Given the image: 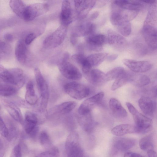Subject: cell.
Returning a JSON list of instances; mask_svg holds the SVG:
<instances>
[{
    "mask_svg": "<svg viewBox=\"0 0 157 157\" xmlns=\"http://www.w3.org/2000/svg\"><path fill=\"white\" fill-rule=\"evenodd\" d=\"M138 12L130 10L121 8L113 3L112 6V11L110 17L111 23L116 27L134 18Z\"/></svg>",
    "mask_w": 157,
    "mask_h": 157,
    "instance_id": "obj_1",
    "label": "cell"
},
{
    "mask_svg": "<svg viewBox=\"0 0 157 157\" xmlns=\"http://www.w3.org/2000/svg\"><path fill=\"white\" fill-rule=\"evenodd\" d=\"M127 108L133 116L137 133H145L151 129L152 121L151 118L139 113L132 104Z\"/></svg>",
    "mask_w": 157,
    "mask_h": 157,
    "instance_id": "obj_2",
    "label": "cell"
},
{
    "mask_svg": "<svg viewBox=\"0 0 157 157\" xmlns=\"http://www.w3.org/2000/svg\"><path fill=\"white\" fill-rule=\"evenodd\" d=\"M65 92L70 96L77 100H81L87 97L90 89L85 85L76 82L67 83L64 86Z\"/></svg>",
    "mask_w": 157,
    "mask_h": 157,
    "instance_id": "obj_3",
    "label": "cell"
},
{
    "mask_svg": "<svg viewBox=\"0 0 157 157\" xmlns=\"http://www.w3.org/2000/svg\"><path fill=\"white\" fill-rule=\"evenodd\" d=\"M34 74L39 95L41 99L40 108L42 110H44L47 107L49 98L48 85L40 70L38 68L35 69Z\"/></svg>",
    "mask_w": 157,
    "mask_h": 157,
    "instance_id": "obj_4",
    "label": "cell"
},
{
    "mask_svg": "<svg viewBox=\"0 0 157 157\" xmlns=\"http://www.w3.org/2000/svg\"><path fill=\"white\" fill-rule=\"evenodd\" d=\"M65 149L68 157H83V152L78 142V136L75 132L71 133L68 136Z\"/></svg>",
    "mask_w": 157,
    "mask_h": 157,
    "instance_id": "obj_5",
    "label": "cell"
},
{
    "mask_svg": "<svg viewBox=\"0 0 157 157\" xmlns=\"http://www.w3.org/2000/svg\"><path fill=\"white\" fill-rule=\"evenodd\" d=\"M67 33L66 26L62 25L44 40V45L46 48H52L60 45L64 41Z\"/></svg>",
    "mask_w": 157,
    "mask_h": 157,
    "instance_id": "obj_6",
    "label": "cell"
},
{
    "mask_svg": "<svg viewBox=\"0 0 157 157\" xmlns=\"http://www.w3.org/2000/svg\"><path fill=\"white\" fill-rule=\"evenodd\" d=\"M67 55L59 65V69L61 74L66 78L71 80H77L81 79L82 74L75 66L67 61Z\"/></svg>",
    "mask_w": 157,
    "mask_h": 157,
    "instance_id": "obj_7",
    "label": "cell"
},
{
    "mask_svg": "<svg viewBox=\"0 0 157 157\" xmlns=\"http://www.w3.org/2000/svg\"><path fill=\"white\" fill-rule=\"evenodd\" d=\"M49 9V6L46 3H37L29 5L25 8L23 19L26 21H31L46 13Z\"/></svg>",
    "mask_w": 157,
    "mask_h": 157,
    "instance_id": "obj_8",
    "label": "cell"
},
{
    "mask_svg": "<svg viewBox=\"0 0 157 157\" xmlns=\"http://www.w3.org/2000/svg\"><path fill=\"white\" fill-rule=\"evenodd\" d=\"M143 37L148 47L152 50H156L157 47V29L156 28L145 21L142 30Z\"/></svg>",
    "mask_w": 157,
    "mask_h": 157,
    "instance_id": "obj_9",
    "label": "cell"
},
{
    "mask_svg": "<svg viewBox=\"0 0 157 157\" xmlns=\"http://www.w3.org/2000/svg\"><path fill=\"white\" fill-rule=\"evenodd\" d=\"M104 95L103 92H100L84 100L78 109L79 114L84 116L90 113L92 109L101 101Z\"/></svg>",
    "mask_w": 157,
    "mask_h": 157,
    "instance_id": "obj_10",
    "label": "cell"
},
{
    "mask_svg": "<svg viewBox=\"0 0 157 157\" xmlns=\"http://www.w3.org/2000/svg\"><path fill=\"white\" fill-rule=\"evenodd\" d=\"M107 34L109 44L115 49L122 50L127 46V41L122 35L111 29L108 30Z\"/></svg>",
    "mask_w": 157,
    "mask_h": 157,
    "instance_id": "obj_11",
    "label": "cell"
},
{
    "mask_svg": "<svg viewBox=\"0 0 157 157\" xmlns=\"http://www.w3.org/2000/svg\"><path fill=\"white\" fill-rule=\"evenodd\" d=\"M123 63L132 71L136 73H143L150 70L152 67L151 63L147 61H136L125 59Z\"/></svg>",
    "mask_w": 157,
    "mask_h": 157,
    "instance_id": "obj_12",
    "label": "cell"
},
{
    "mask_svg": "<svg viewBox=\"0 0 157 157\" xmlns=\"http://www.w3.org/2000/svg\"><path fill=\"white\" fill-rule=\"evenodd\" d=\"M84 75L86 78L94 85L100 86L107 81L105 74L98 69H91Z\"/></svg>",
    "mask_w": 157,
    "mask_h": 157,
    "instance_id": "obj_13",
    "label": "cell"
},
{
    "mask_svg": "<svg viewBox=\"0 0 157 157\" xmlns=\"http://www.w3.org/2000/svg\"><path fill=\"white\" fill-rule=\"evenodd\" d=\"M75 6L76 12L80 17L86 16L96 3L94 0H75Z\"/></svg>",
    "mask_w": 157,
    "mask_h": 157,
    "instance_id": "obj_14",
    "label": "cell"
},
{
    "mask_svg": "<svg viewBox=\"0 0 157 157\" xmlns=\"http://www.w3.org/2000/svg\"><path fill=\"white\" fill-rule=\"evenodd\" d=\"M105 37L102 34H92L87 39V42L90 49L96 51H101L104 44Z\"/></svg>",
    "mask_w": 157,
    "mask_h": 157,
    "instance_id": "obj_15",
    "label": "cell"
},
{
    "mask_svg": "<svg viewBox=\"0 0 157 157\" xmlns=\"http://www.w3.org/2000/svg\"><path fill=\"white\" fill-rule=\"evenodd\" d=\"M109 105L112 113L116 117L124 118L127 116V111L117 99L111 98L109 101Z\"/></svg>",
    "mask_w": 157,
    "mask_h": 157,
    "instance_id": "obj_16",
    "label": "cell"
},
{
    "mask_svg": "<svg viewBox=\"0 0 157 157\" xmlns=\"http://www.w3.org/2000/svg\"><path fill=\"white\" fill-rule=\"evenodd\" d=\"M60 17L63 25L66 26L72 21L71 8L69 1L64 0L62 2Z\"/></svg>",
    "mask_w": 157,
    "mask_h": 157,
    "instance_id": "obj_17",
    "label": "cell"
},
{
    "mask_svg": "<svg viewBox=\"0 0 157 157\" xmlns=\"http://www.w3.org/2000/svg\"><path fill=\"white\" fill-rule=\"evenodd\" d=\"M138 104L141 111L146 115L150 117H153L154 103L151 98L142 97L139 99Z\"/></svg>",
    "mask_w": 157,
    "mask_h": 157,
    "instance_id": "obj_18",
    "label": "cell"
},
{
    "mask_svg": "<svg viewBox=\"0 0 157 157\" xmlns=\"http://www.w3.org/2000/svg\"><path fill=\"white\" fill-rule=\"evenodd\" d=\"M114 135L120 136L129 133H137L135 125L129 124H122L116 126L111 131Z\"/></svg>",
    "mask_w": 157,
    "mask_h": 157,
    "instance_id": "obj_19",
    "label": "cell"
},
{
    "mask_svg": "<svg viewBox=\"0 0 157 157\" xmlns=\"http://www.w3.org/2000/svg\"><path fill=\"white\" fill-rule=\"evenodd\" d=\"M142 2L141 1H138L115 0L113 3L122 8L138 12L143 6Z\"/></svg>",
    "mask_w": 157,
    "mask_h": 157,
    "instance_id": "obj_20",
    "label": "cell"
},
{
    "mask_svg": "<svg viewBox=\"0 0 157 157\" xmlns=\"http://www.w3.org/2000/svg\"><path fill=\"white\" fill-rule=\"evenodd\" d=\"M135 143V140L132 138H120L116 140L114 143V146L118 151H125L132 147Z\"/></svg>",
    "mask_w": 157,
    "mask_h": 157,
    "instance_id": "obj_21",
    "label": "cell"
},
{
    "mask_svg": "<svg viewBox=\"0 0 157 157\" xmlns=\"http://www.w3.org/2000/svg\"><path fill=\"white\" fill-rule=\"evenodd\" d=\"M15 55L17 60L21 63H24L27 57V49L25 44L22 40L17 43L15 49Z\"/></svg>",
    "mask_w": 157,
    "mask_h": 157,
    "instance_id": "obj_22",
    "label": "cell"
},
{
    "mask_svg": "<svg viewBox=\"0 0 157 157\" xmlns=\"http://www.w3.org/2000/svg\"><path fill=\"white\" fill-rule=\"evenodd\" d=\"M131 75V73L125 70L115 79L112 86L111 90H115L129 82Z\"/></svg>",
    "mask_w": 157,
    "mask_h": 157,
    "instance_id": "obj_23",
    "label": "cell"
},
{
    "mask_svg": "<svg viewBox=\"0 0 157 157\" xmlns=\"http://www.w3.org/2000/svg\"><path fill=\"white\" fill-rule=\"evenodd\" d=\"M129 82L136 86L142 87L149 84L150 80L145 75L131 73Z\"/></svg>",
    "mask_w": 157,
    "mask_h": 157,
    "instance_id": "obj_24",
    "label": "cell"
},
{
    "mask_svg": "<svg viewBox=\"0 0 157 157\" xmlns=\"http://www.w3.org/2000/svg\"><path fill=\"white\" fill-rule=\"evenodd\" d=\"M26 88L25 98L26 102L30 105L35 104L38 100V98L35 94L33 82L31 81L28 82Z\"/></svg>",
    "mask_w": 157,
    "mask_h": 157,
    "instance_id": "obj_25",
    "label": "cell"
},
{
    "mask_svg": "<svg viewBox=\"0 0 157 157\" xmlns=\"http://www.w3.org/2000/svg\"><path fill=\"white\" fill-rule=\"evenodd\" d=\"M76 105V103L74 101L64 102L56 106L53 109V112L59 114H66L72 111Z\"/></svg>",
    "mask_w": 157,
    "mask_h": 157,
    "instance_id": "obj_26",
    "label": "cell"
},
{
    "mask_svg": "<svg viewBox=\"0 0 157 157\" xmlns=\"http://www.w3.org/2000/svg\"><path fill=\"white\" fill-rule=\"evenodd\" d=\"M5 108L10 116L16 121L21 123L22 116L19 109L14 104L7 103L5 105Z\"/></svg>",
    "mask_w": 157,
    "mask_h": 157,
    "instance_id": "obj_27",
    "label": "cell"
},
{
    "mask_svg": "<svg viewBox=\"0 0 157 157\" xmlns=\"http://www.w3.org/2000/svg\"><path fill=\"white\" fill-rule=\"evenodd\" d=\"M0 78L7 83L17 85L16 80L10 69H7L0 64Z\"/></svg>",
    "mask_w": 157,
    "mask_h": 157,
    "instance_id": "obj_28",
    "label": "cell"
},
{
    "mask_svg": "<svg viewBox=\"0 0 157 157\" xmlns=\"http://www.w3.org/2000/svg\"><path fill=\"white\" fill-rule=\"evenodd\" d=\"M108 54L106 53H99L91 54L86 57V59L90 66H97L100 64L107 57Z\"/></svg>",
    "mask_w": 157,
    "mask_h": 157,
    "instance_id": "obj_29",
    "label": "cell"
},
{
    "mask_svg": "<svg viewBox=\"0 0 157 157\" xmlns=\"http://www.w3.org/2000/svg\"><path fill=\"white\" fill-rule=\"evenodd\" d=\"M10 6L13 11L23 19L24 13L27 6L21 0H13L10 2Z\"/></svg>",
    "mask_w": 157,
    "mask_h": 157,
    "instance_id": "obj_30",
    "label": "cell"
},
{
    "mask_svg": "<svg viewBox=\"0 0 157 157\" xmlns=\"http://www.w3.org/2000/svg\"><path fill=\"white\" fill-rule=\"evenodd\" d=\"M139 144L142 150L147 151L153 149V143L151 136H147L141 138L139 140Z\"/></svg>",
    "mask_w": 157,
    "mask_h": 157,
    "instance_id": "obj_31",
    "label": "cell"
},
{
    "mask_svg": "<svg viewBox=\"0 0 157 157\" xmlns=\"http://www.w3.org/2000/svg\"><path fill=\"white\" fill-rule=\"evenodd\" d=\"M25 129L26 133L32 137L36 134L39 130L37 124L26 121H25Z\"/></svg>",
    "mask_w": 157,
    "mask_h": 157,
    "instance_id": "obj_32",
    "label": "cell"
},
{
    "mask_svg": "<svg viewBox=\"0 0 157 157\" xmlns=\"http://www.w3.org/2000/svg\"><path fill=\"white\" fill-rule=\"evenodd\" d=\"M16 90V89L15 87L11 85H0V95L2 96H10L13 94Z\"/></svg>",
    "mask_w": 157,
    "mask_h": 157,
    "instance_id": "obj_33",
    "label": "cell"
},
{
    "mask_svg": "<svg viewBox=\"0 0 157 157\" xmlns=\"http://www.w3.org/2000/svg\"><path fill=\"white\" fill-rule=\"evenodd\" d=\"M124 71V69L121 67H116L110 70L105 74L107 81L115 79Z\"/></svg>",
    "mask_w": 157,
    "mask_h": 157,
    "instance_id": "obj_34",
    "label": "cell"
},
{
    "mask_svg": "<svg viewBox=\"0 0 157 157\" xmlns=\"http://www.w3.org/2000/svg\"><path fill=\"white\" fill-rule=\"evenodd\" d=\"M116 28L122 35L124 36H128L131 34L132 27L130 22L123 24Z\"/></svg>",
    "mask_w": 157,
    "mask_h": 157,
    "instance_id": "obj_35",
    "label": "cell"
},
{
    "mask_svg": "<svg viewBox=\"0 0 157 157\" xmlns=\"http://www.w3.org/2000/svg\"><path fill=\"white\" fill-rule=\"evenodd\" d=\"M11 48L7 44L0 41V57H4L11 52Z\"/></svg>",
    "mask_w": 157,
    "mask_h": 157,
    "instance_id": "obj_36",
    "label": "cell"
},
{
    "mask_svg": "<svg viewBox=\"0 0 157 157\" xmlns=\"http://www.w3.org/2000/svg\"><path fill=\"white\" fill-rule=\"evenodd\" d=\"M59 154L58 149L55 147L51 148L49 150L42 153L39 157H57Z\"/></svg>",
    "mask_w": 157,
    "mask_h": 157,
    "instance_id": "obj_37",
    "label": "cell"
},
{
    "mask_svg": "<svg viewBox=\"0 0 157 157\" xmlns=\"http://www.w3.org/2000/svg\"><path fill=\"white\" fill-rule=\"evenodd\" d=\"M39 139L41 144L47 145L50 143V140L48 133L45 132H41L39 136Z\"/></svg>",
    "mask_w": 157,
    "mask_h": 157,
    "instance_id": "obj_38",
    "label": "cell"
},
{
    "mask_svg": "<svg viewBox=\"0 0 157 157\" xmlns=\"http://www.w3.org/2000/svg\"><path fill=\"white\" fill-rule=\"evenodd\" d=\"M0 134L6 138H7L9 135V132L8 128L0 116Z\"/></svg>",
    "mask_w": 157,
    "mask_h": 157,
    "instance_id": "obj_39",
    "label": "cell"
},
{
    "mask_svg": "<svg viewBox=\"0 0 157 157\" xmlns=\"http://www.w3.org/2000/svg\"><path fill=\"white\" fill-rule=\"evenodd\" d=\"M25 121L38 123V118L35 114L29 111L26 112L25 114Z\"/></svg>",
    "mask_w": 157,
    "mask_h": 157,
    "instance_id": "obj_40",
    "label": "cell"
},
{
    "mask_svg": "<svg viewBox=\"0 0 157 157\" xmlns=\"http://www.w3.org/2000/svg\"><path fill=\"white\" fill-rule=\"evenodd\" d=\"M10 157H21V147L19 144H17L13 147Z\"/></svg>",
    "mask_w": 157,
    "mask_h": 157,
    "instance_id": "obj_41",
    "label": "cell"
},
{
    "mask_svg": "<svg viewBox=\"0 0 157 157\" xmlns=\"http://www.w3.org/2000/svg\"><path fill=\"white\" fill-rule=\"evenodd\" d=\"M72 58L74 61L81 65L85 60L86 57L82 54H78L73 55Z\"/></svg>",
    "mask_w": 157,
    "mask_h": 157,
    "instance_id": "obj_42",
    "label": "cell"
},
{
    "mask_svg": "<svg viewBox=\"0 0 157 157\" xmlns=\"http://www.w3.org/2000/svg\"><path fill=\"white\" fill-rule=\"evenodd\" d=\"M36 35L33 33L29 34L26 37L24 42L26 45L30 44L36 38Z\"/></svg>",
    "mask_w": 157,
    "mask_h": 157,
    "instance_id": "obj_43",
    "label": "cell"
},
{
    "mask_svg": "<svg viewBox=\"0 0 157 157\" xmlns=\"http://www.w3.org/2000/svg\"><path fill=\"white\" fill-rule=\"evenodd\" d=\"M5 152V146L3 140L0 138V157H3Z\"/></svg>",
    "mask_w": 157,
    "mask_h": 157,
    "instance_id": "obj_44",
    "label": "cell"
},
{
    "mask_svg": "<svg viewBox=\"0 0 157 157\" xmlns=\"http://www.w3.org/2000/svg\"><path fill=\"white\" fill-rule=\"evenodd\" d=\"M124 157H147L132 152H127L125 154Z\"/></svg>",
    "mask_w": 157,
    "mask_h": 157,
    "instance_id": "obj_45",
    "label": "cell"
},
{
    "mask_svg": "<svg viewBox=\"0 0 157 157\" xmlns=\"http://www.w3.org/2000/svg\"><path fill=\"white\" fill-rule=\"evenodd\" d=\"M147 151L148 157H157L156 153L153 149L149 150Z\"/></svg>",
    "mask_w": 157,
    "mask_h": 157,
    "instance_id": "obj_46",
    "label": "cell"
},
{
    "mask_svg": "<svg viewBox=\"0 0 157 157\" xmlns=\"http://www.w3.org/2000/svg\"><path fill=\"white\" fill-rule=\"evenodd\" d=\"M4 37L5 40L9 42L12 41L13 39V36L11 34L9 33L5 34Z\"/></svg>",
    "mask_w": 157,
    "mask_h": 157,
    "instance_id": "obj_47",
    "label": "cell"
},
{
    "mask_svg": "<svg viewBox=\"0 0 157 157\" xmlns=\"http://www.w3.org/2000/svg\"><path fill=\"white\" fill-rule=\"evenodd\" d=\"M118 57V55L117 54L112 55L107 57V59L108 61H112L115 60Z\"/></svg>",
    "mask_w": 157,
    "mask_h": 157,
    "instance_id": "obj_48",
    "label": "cell"
},
{
    "mask_svg": "<svg viewBox=\"0 0 157 157\" xmlns=\"http://www.w3.org/2000/svg\"><path fill=\"white\" fill-rule=\"evenodd\" d=\"M98 16V12H95L91 15L90 18L91 19H94L97 18Z\"/></svg>",
    "mask_w": 157,
    "mask_h": 157,
    "instance_id": "obj_49",
    "label": "cell"
},
{
    "mask_svg": "<svg viewBox=\"0 0 157 157\" xmlns=\"http://www.w3.org/2000/svg\"><path fill=\"white\" fill-rule=\"evenodd\" d=\"M142 1L144 3L148 4H152L153 3H154V2H155V1L152 0H144Z\"/></svg>",
    "mask_w": 157,
    "mask_h": 157,
    "instance_id": "obj_50",
    "label": "cell"
},
{
    "mask_svg": "<svg viewBox=\"0 0 157 157\" xmlns=\"http://www.w3.org/2000/svg\"></svg>",
    "mask_w": 157,
    "mask_h": 157,
    "instance_id": "obj_51",
    "label": "cell"
}]
</instances>
